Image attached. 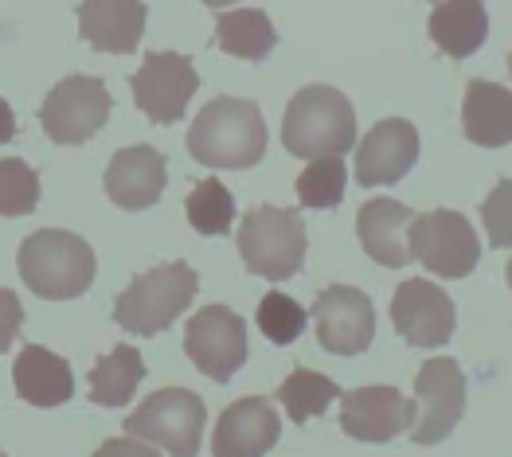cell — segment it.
Masks as SVG:
<instances>
[{"instance_id":"obj_1","label":"cell","mask_w":512,"mask_h":457,"mask_svg":"<svg viewBox=\"0 0 512 457\" xmlns=\"http://www.w3.org/2000/svg\"><path fill=\"white\" fill-rule=\"evenodd\" d=\"M188 153L208 168H255L266 157V122L247 98H215L188 129Z\"/></svg>"},{"instance_id":"obj_2","label":"cell","mask_w":512,"mask_h":457,"mask_svg":"<svg viewBox=\"0 0 512 457\" xmlns=\"http://www.w3.org/2000/svg\"><path fill=\"white\" fill-rule=\"evenodd\" d=\"M282 145L290 157H344L356 149V114L352 102L333 86H305L294 94L282 118Z\"/></svg>"},{"instance_id":"obj_3","label":"cell","mask_w":512,"mask_h":457,"mask_svg":"<svg viewBox=\"0 0 512 457\" xmlns=\"http://www.w3.org/2000/svg\"><path fill=\"white\" fill-rule=\"evenodd\" d=\"M20 278L28 290L47 297V301H71L94 286V250L86 239L71 231H36L20 243L16 254Z\"/></svg>"},{"instance_id":"obj_4","label":"cell","mask_w":512,"mask_h":457,"mask_svg":"<svg viewBox=\"0 0 512 457\" xmlns=\"http://www.w3.org/2000/svg\"><path fill=\"white\" fill-rule=\"evenodd\" d=\"M196 290H200V278L188 262H165L129 282V290L114 301V321H118V329L137 336L165 333L192 305Z\"/></svg>"},{"instance_id":"obj_5","label":"cell","mask_w":512,"mask_h":457,"mask_svg":"<svg viewBox=\"0 0 512 457\" xmlns=\"http://www.w3.org/2000/svg\"><path fill=\"white\" fill-rule=\"evenodd\" d=\"M239 254L258 278H270V282L294 278L305 262L301 215L290 208H270V204L255 208L239 227Z\"/></svg>"},{"instance_id":"obj_6","label":"cell","mask_w":512,"mask_h":457,"mask_svg":"<svg viewBox=\"0 0 512 457\" xmlns=\"http://www.w3.org/2000/svg\"><path fill=\"white\" fill-rule=\"evenodd\" d=\"M208 422V407L188 387H165L149 395L133 415L126 418L129 438H145L149 446L172 457H192L200 450V434Z\"/></svg>"},{"instance_id":"obj_7","label":"cell","mask_w":512,"mask_h":457,"mask_svg":"<svg viewBox=\"0 0 512 457\" xmlns=\"http://www.w3.org/2000/svg\"><path fill=\"white\" fill-rule=\"evenodd\" d=\"M110 110H114V98L106 83L90 75H67L43 98L40 125L55 145H83L110 122Z\"/></svg>"},{"instance_id":"obj_8","label":"cell","mask_w":512,"mask_h":457,"mask_svg":"<svg viewBox=\"0 0 512 457\" xmlns=\"http://www.w3.org/2000/svg\"><path fill=\"white\" fill-rule=\"evenodd\" d=\"M129 86H133L137 110L149 122L172 125L184 118V110L200 86V75H196L192 59L180 51H149L145 63L137 67V75L129 79Z\"/></svg>"},{"instance_id":"obj_9","label":"cell","mask_w":512,"mask_h":457,"mask_svg":"<svg viewBox=\"0 0 512 457\" xmlns=\"http://www.w3.org/2000/svg\"><path fill=\"white\" fill-rule=\"evenodd\" d=\"M411 247L415 258L438 278H466L477 258H481V243L477 231L462 211H423L415 215L411 227Z\"/></svg>"},{"instance_id":"obj_10","label":"cell","mask_w":512,"mask_h":457,"mask_svg":"<svg viewBox=\"0 0 512 457\" xmlns=\"http://www.w3.org/2000/svg\"><path fill=\"white\" fill-rule=\"evenodd\" d=\"M184 352L208 379L227 383L247 364V325H243V317L227 305L200 309L184 329Z\"/></svg>"},{"instance_id":"obj_11","label":"cell","mask_w":512,"mask_h":457,"mask_svg":"<svg viewBox=\"0 0 512 457\" xmlns=\"http://www.w3.org/2000/svg\"><path fill=\"white\" fill-rule=\"evenodd\" d=\"M415 395H419V415L411 426V438L419 446H438L466 411V375L454 360L438 356L427 360L415 375Z\"/></svg>"},{"instance_id":"obj_12","label":"cell","mask_w":512,"mask_h":457,"mask_svg":"<svg viewBox=\"0 0 512 457\" xmlns=\"http://www.w3.org/2000/svg\"><path fill=\"white\" fill-rule=\"evenodd\" d=\"M317 344L333 356H356L376 336V309L356 286H329L313 301Z\"/></svg>"},{"instance_id":"obj_13","label":"cell","mask_w":512,"mask_h":457,"mask_svg":"<svg viewBox=\"0 0 512 457\" xmlns=\"http://www.w3.org/2000/svg\"><path fill=\"white\" fill-rule=\"evenodd\" d=\"M391 321L399 336L411 344V348H438L454 336V301L438 290L434 282H423V278H411L395 290V301H391Z\"/></svg>"},{"instance_id":"obj_14","label":"cell","mask_w":512,"mask_h":457,"mask_svg":"<svg viewBox=\"0 0 512 457\" xmlns=\"http://www.w3.org/2000/svg\"><path fill=\"white\" fill-rule=\"evenodd\" d=\"M415 411L395 387H360L341 395V430L356 442H391L415 426Z\"/></svg>"},{"instance_id":"obj_15","label":"cell","mask_w":512,"mask_h":457,"mask_svg":"<svg viewBox=\"0 0 512 457\" xmlns=\"http://www.w3.org/2000/svg\"><path fill=\"white\" fill-rule=\"evenodd\" d=\"M419 161V129L403 118H387L356 149V184L380 188V184H399L411 165Z\"/></svg>"},{"instance_id":"obj_16","label":"cell","mask_w":512,"mask_h":457,"mask_svg":"<svg viewBox=\"0 0 512 457\" xmlns=\"http://www.w3.org/2000/svg\"><path fill=\"white\" fill-rule=\"evenodd\" d=\"M278 434H282V422H278V411L266 399H239V403H231L219 415V422H215L212 454L258 457L278 446Z\"/></svg>"},{"instance_id":"obj_17","label":"cell","mask_w":512,"mask_h":457,"mask_svg":"<svg viewBox=\"0 0 512 457\" xmlns=\"http://www.w3.org/2000/svg\"><path fill=\"white\" fill-rule=\"evenodd\" d=\"M411 227H415V211L399 200H368L356 215V235H360L364 254L391 270H399L415 258Z\"/></svg>"},{"instance_id":"obj_18","label":"cell","mask_w":512,"mask_h":457,"mask_svg":"<svg viewBox=\"0 0 512 457\" xmlns=\"http://www.w3.org/2000/svg\"><path fill=\"white\" fill-rule=\"evenodd\" d=\"M165 180V157L153 145H129L106 168V196L122 211H145L161 200Z\"/></svg>"},{"instance_id":"obj_19","label":"cell","mask_w":512,"mask_h":457,"mask_svg":"<svg viewBox=\"0 0 512 457\" xmlns=\"http://www.w3.org/2000/svg\"><path fill=\"white\" fill-rule=\"evenodd\" d=\"M145 0H83L79 4V36L94 51L129 55L145 36Z\"/></svg>"},{"instance_id":"obj_20","label":"cell","mask_w":512,"mask_h":457,"mask_svg":"<svg viewBox=\"0 0 512 457\" xmlns=\"http://www.w3.org/2000/svg\"><path fill=\"white\" fill-rule=\"evenodd\" d=\"M16 395L32 407H63L75 395V375L63 356L47 352L40 344H28L12 364Z\"/></svg>"},{"instance_id":"obj_21","label":"cell","mask_w":512,"mask_h":457,"mask_svg":"<svg viewBox=\"0 0 512 457\" xmlns=\"http://www.w3.org/2000/svg\"><path fill=\"white\" fill-rule=\"evenodd\" d=\"M462 129L473 145L481 149H501L512 141V90L485 79H473L466 86L462 102Z\"/></svg>"},{"instance_id":"obj_22","label":"cell","mask_w":512,"mask_h":457,"mask_svg":"<svg viewBox=\"0 0 512 457\" xmlns=\"http://www.w3.org/2000/svg\"><path fill=\"white\" fill-rule=\"evenodd\" d=\"M427 32L450 59H470L489 36V12L481 0H438Z\"/></svg>"},{"instance_id":"obj_23","label":"cell","mask_w":512,"mask_h":457,"mask_svg":"<svg viewBox=\"0 0 512 457\" xmlns=\"http://www.w3.org/2000/svg\"><path fill=\"white\" fill-rule=\"evenodd\" d=\"M215 43L235 59L262 63L274 51L278 32H274V24L262 8H231V12L215 16Z\"/></svg>"},{"instance_id":"obj_24","label":"cell","mask_w":512,"mask_h":457,"mask_svg":"<svg viewBox=\"0 0 512 457\" xmlns=\"http://www.w3.org/2000/svg\"><path fill=\"white\" fill-rule=\"evenodd\" d=\"M145 379V360L133 344L110 348L94 368H90V399L98 407H126L137 391V383Z\"/></svg>"},{"instance_id":"obj_25","label":"cell","mask_w":512,"mask_h":457,"mask_svg":"<svg viewBox=\"0 0 512 457\" xmlns=\"http://www.w3.org/2000/svg\"><path fill=\"white\" fill-rule=\"evenodd\" d=\"M341 395L344 391L329 375H317V372H309V368H298V372L278 387V403L286 407V415L294 418V426L325 415V407H329L333 399H341Z\"/></svg>"},{"instance_id":"obj_26","label":"cell","mask_w":512,"mask_h":457,"mask_svg":"<svg viewBox=\"0 0 512 457\" xmlns=\"http://www.w3.org/2000/svg\"><path fill=\"white\" fill-rule=\"evenodd\" d=\"M184 211H188L192 231H200V235H227L231 219H235V200H231V192L215 176H208V180H200L188 192Z\"/></svg>"},{"instance_id":"obj_27","label":"cell","mask_w":512,"mask_h":457,"mask_svg":"<svg viewBox=\"0 0 512 457\" xmlns=\"http://www.w3.org/2000/svg\"><path fill=\"white\" fill-rule=\"evenodd\" d=\"M344 188H348V168L341 157H317L298 176V200L305 208H337L344 200Z\"/></svg>"},{"instance_id":"obj_28","label":"cell","mask_w":512,"mask_h":457,"mask_svg":"<svg viewBox=\"0 0 512 457\" xmlns=\"http://www.w3.org/2000/svg\"><path fill=\"white\" fill-rule=\"evenodd\" d=\"M258 329L270 344H294L305 333V309L286 293H266L258 301Z\"/></svg>"},{"instance_id":"obj_29","label":"cell","mask_w":512,"mask_h":457,"mask_svg":"<svg viewBox=\"0 0 512 457\" xmlns=\"http://www.w3.org/2000/svg\"><path fill=\"white\" fill-rule=\"evenodd\" d=\"M36 200H40V176L24 161L4 157L0 161V211L8 219H16V215H28L36 208Z\"/></svg>"},{"instance_id":"obj_30","label":"cell","mask_w":512,"mask_h":457,"mask_svg":"<svg viewBox=\"0 0 512 457\" xmlns=\"http://www.w3.org/2000/svg\"><path fill=\"white\" fill-rule=\"evenodd\" d=\"M481 223H485V235L493 247H512V180H501L485 204H481Z\"/></svg>"},{"instance_id":"obj_31","label":"cell","mask_w":512,"mask_h":457,"mask_svg":"<svg viewBox=\"0 0 512 457\" xmlns=\"http://www.w3.org/2000/svg\"><path fill=\"white\" fill-rule=\"evenodd\" d=\"M208 8H227V4H235V0H204Z\"/></svg>"},{"instance_id":"obj_32","label":"cell","mask_w":512,"mask_h":457,"mask_svg":"<svg viewBox=\"0 0 512 457\" xmlns=\"http://www.w3.org/2000/svg\"><path fill=\"white\" fill-rule=\"evenodd\" d=\"M505 278H509V290H512V262L505 266Z\"/></svg>"},{"instance_id":"obj_33","label":"cell","mask_w":512,"mask_h":457,"mask_svg":"<svg viewBox=\"0 0 512 457\" xmlns=\"http://www.w3.org/2000/svg\"><path fill=\"white\" fill-rule=\"evenodd\" d=\"M509 71H512V55H509Z\"/></svg>"},{"instance_id":"obj_34","label":"cell","mask_w":512,"mask_h":457,"mask_svg":"<svg viewBox=\"0 0 512 457\" xmlns=\"http://www.w3.org/2000/svg\"><path fill=\"white\" fill-rule=\"evenodd\" d=\"M434 4H438V0H434Z\"/></svg>"}]
</instances>
